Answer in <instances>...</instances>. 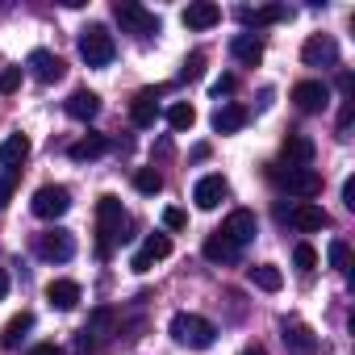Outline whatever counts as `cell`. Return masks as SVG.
Masks as SVG:
<instances>
[{
    "label": "cell",
    "instance_id": "obj_1",
    "mask_svg": "<svg viewBox=\"0 0 355 355\" xmlns=\"http://www.w3.org/2000/svg\"><path fill=\"white\" fill-rule=\"evenodd\" d=\"M125 239V209L113 193H105L96 201V255L109 259V251Z\"/></svg>",
    "mask_w": 355,
    "mask_h": 355
},
{
    "label": "cell",
    "instance_id": "obj_2",
    "mask_svg": "<svg viewBox=\"0 0 355 355\" xmlns=\"http://www.w3.org/2000/svg\"><path fill=\"white\" fill-rule=\"evenodd\" d=\"M167 330H171L175 343L189 347V351H209L218 343V326L209 318H201V313H175Z\"/></svg>",
    "mask_w": 355,
    "mask_h": 355
},
{
    "label": "cell",
    "instance_id": "obj_3",
    "mask_svg": "<svg viewBox=\"0 0 355 355\" xmlns=\"http://www.w3.org/2000/svg\"><path fill=\"white\" fill-rule=\"evenodd\" d=\"M113 55H117V42H113V34H109L105 26L80 30V59H84L88 67H109Z\"/></svg>",
    "mask_w": 355,
    "mask_h": 355
},
{
    "label": "cell",
    "instance_id": "obj_4",
    "mask_svg": "<svg viewBox=\"0 0 355 355\" xmlns=\"http://www.w3.org/2000/svg\"><path fill=\"white\" fill-rule=\"evenodd\" d=\"M113 17H117L121 30L134 34V38H155V34H159V17H155L150 9L134 5V0H117V5H113Z\"/></svg>",
    "mask_w": 355,
    "mask_h": 355
},
{
    "label": "cell",
    "instance_id": "obj_5",
    "mask_svg": "<svg viewBox=\"0 0 355 355\" xmlns=\"http://www.w3.org/2000/svg\"><path fill=\"white\" fill-rule=\"evenodd\" d=\"M30 209H34V218H42V222H55V218H63V214L71 209V193H67L63 184H42V189L34 193Z\"/></svg>",
    "mask_w": 355,
    "mask_h": 355
},
{
    "label": "cell",
    "instance_id": "obj_6",
    "mask_svg": "<svg viewBox=\"0 0 355 355\" xmlns=\"http://www.w3.org/2000/svg\"><path fill=\"white\" fill-rule=\"evenodd\" d=\"M280 189H284L288 197L309 201V197L322 193V175H318L313 167H284V171H280Z\"/></svg>",
    "mask_w": 355,
    "mask_h": 355
},
{
    "label": "cell",
    "instance_id": "obj_7",
    "mask_svg": "<svg viewBox=\"0 0 355 355\" xmlns=\"http://www.w3.org/2000/svg\"><path fill=\"white\" fill-rule=\"evenodd\" d=\"M38 255H42L46 263H67V259L76 255V239H71V230L51 226L46 234H38Z\"/></svg>",
    "mask_w": 355,
    "mask_h": 355
},
{
    "label": "cell",
    "instance_id": "obj_8",
    "mask_svg": "<svg viewBox=\"0 0 355 355\" xmlns=\"http://www.w3.org/2000/svg\"><path fill=\"white\" fill-rule=\"evenodd\" d=\"M26 71H30L38 84H59V80L67 76V63H63L55 51H34V55L26 59Z\"/></svg>",
    "mask_w": 355,
    "mask_h": 355
},
{
    "label": "cell",
    "instance_id": "obj_9",
    "mask_svg": "<svg viewBox=\"0 0 355 355\" xmlns=\"http://www.w3.org/2000/svg\"><path fill=\"white\" fill-rule=\"evenodd\" d=\"M222 239H230L234 247H243V243H251L255 234H259V218L251 214V209H234L226 222H222V230H218Z\"/></svg>",
    "mask_w": 355,
    "mask_h": 355
},
{
    "label": "cell",
    "instance_id": "obj_10",
    "mask_svg": "<svg viewBox=\"0 0 355 355\" xmlns=\"http://www.w3.org/2000/svg\"><path fill=\"white\" fill-rule=\"evenodd\" d=\"M230 197V184H226V175H201L197 180V189H193V201H197V209H218L222 201Z\"/></svg>",
    "mask_w": 355,
    "mask_h": 355
},
{
    "label": "cell",
    "instance_id": "obj_11",
    "mask_svg": "<svg viewBox=\"0 0 355 355\" xmlns=\"http://www.w3.org/2000/svg\"><path fill=\"white\" fill-rule=\"evenodd\" d=\"M301 59H305V67H334L338 63V42L330 34H313L301 46Z\"/></svg>",
    "mask_w": 355,
    "mask_h": 355
},
{
    "label": "cell",
    "instance_id": "obj_12",
    "mask_svg": "<svg viewBox=\"0 0 355 355\" xmlns=\"http://www.w3.org/2000/svg\"><path fill=\"white\" fill-rule=\"evenodd\" d=\"M293 105H297L301 113H322V109L330 105V88H326L322 80H301V84L293 88Z\"/></svg>",
    "mask_w": 355,
    "mask_h": 355
},
{
    "label": "cell",
    "instance_id": "obj_13",
    "mask_svg": "<svg viewBox=\"0 0 355 355\" xmlns=\"http://www.w3.org/2000/svg\"><path fill=\"white\" fill-rule=\"evenodd\" d=\"M171 255V239L167 234H146V243L134 251V259H130V268L134 272H150L159 259H167Z\"/></svg>",
    "mask_w": 355,
    "mask_h": 355
},
{
    "label": "cell",
    "instance_id": "obj_14",
    "mask_svg": "<svg viewBox=\"0 0 355 355\" xmlns=\"http://www.w3.org/2000/svg\"><path fill=\"white\" fill-rule=\"evenodd\" d=\"M159 96H163V88H142V92L130 101V121H134L138 130L155 125V117H159Z\"/></svg>",
    "mask_w": 355,
    "mask_h": 355
},
{
    "label": "cell",
    "instance_id": "obj_15",
    "mask_svg": "<svg viewBox=\"0 0 355 355\" xmlns=\"http://www.w3.org/2000/svg\"><path fill=\"white\" fill-rule=\"evenodd\" d=\"M284 347L288 355H318V334L305 326V322H284Z\"/></svg>",
    "mask_w": 355,
    "mask_h": 355
},
{
    "label": "cell",
    "instance_id": "obj_16",
    "mask_svg": "<svg viewBox=\"0 0 355 355\" xmlns=\"http://www.w3.org/2000/svg\"><path fill=\"white\" fill-rule=\"evenodd\" d=\"M288 222H293L301 234H313V230H322L330 218H326V209H322V205H313V201H297V205L288 209Z\"/></svg>",
    "mask_w": 355,
    "mask_h": 355
},
{
    "label": "cell",
    "instance_id": "obj_17",
    "mask_svg": "<svg viewBox=\"0 0 355 355\" xmlns=\"http://www.w3.org/2000/svg\"><path fill=\"white\" fill-rule=\"evenodd\" d=\"M101 113V96L92 92V88H76L71 96H67V117H76V121H92Z\"/></svg>",
    "mask_w": 355,
    "mask_h": 355
},
{
    "label": "cell",
    "instance_id": "obj_18",
    "mask_svg": "<svg viewBox=\"0 0 355 355\" xmlns=\"http://www.w3.org/2000/svg\"><path fill=\"white\" fill-rule=\"evenodd\" d=\"M222 21V9L214 5V0H197V5L184 9V26L189 30H214Z\"/></svg>",
    "mask_w": 355,
    "mask_h": 355
},
{
    "label": "cell",
    "instance_id": "obj_19",
    "mask_svg": "<svg viewBox=\"0 0 355 355\" xmlns=\"http://www.w3.org/2000/svg\"><path fill=\"white\" fill-rule=\"evenodd\" d=\"M80 297H84V293H80V284H76V280H51V284H46V301H51L55 309H63V313H67V309H76V305H80Z\"/></svg>",
    "mask_w": 355,
    "mask_h": 355
},
{
    "label": "cell",
    "instance_id": "obj_20",
    "mask_svg": "<svg viewBox=\"0 0 355 355\" xmlns=\"http://www.w3.org/2000/svg\"><path fill=\"white\" fill-rule=\"evenodd\" d=\"M34 330V313H13L9 322H5V330H0V347H5V351H13V347H21V338Z\"/></svg>",
    "mask_w": 355,
    "mask_h": 355
},
{
    "label": "cell",
    "instance_id": "obj_21",
    "mask_svg": "<svg viewBox=\"0 0 355 355\" xmlns=\"http://www.w3.org/2000/svg\"><path fill=\"white\" fill-rule=\"evenodd\" d=\"M288 17H293L288 5H268V9H243V13H239V21H243V26H255V30H259V26H272V21H288Z\"/></svg>",
    "mask_w": 355,
    "mask_h": 355
},
{
    "label": "cell",
    "instance_id": "obj_22",
    "mask_svg": "<svg viewBox=\"0 0 355 355\" xmlns=\"http://www.w3.org/2000/svg\"><path fill=\"white\" fill-rule=\"evenodd\" d=\"M284 163L288 167H309L313 163V142L305 134H288L284 138Z\"/></svg>",
    "mask_w": 355,
    "mask_h": 355
},
{
    "label": "cell",
    "instance_id": "obj_23",
    "mask_svg": "<svg viewBox=\"0 0 355 355\" xmlns=\"http://www.w3.org/2000/svg\"><path fill=\"white\" fill-rule=\"evenodd\" d=\"M230 55H234L239 63H247V67H255V63L263 59V42H259V38H255V34L247 30V34H239V38L230 42Z\"/></svg>",
    "mask_w": 355,
    "mask_h": 355
},
{
    "label": "cell",
    "instance_id": "obj_24",
    "mask_svg": "<svg viewBox=\"0 0 355 355\" xmlns=\"http://www.w3.org/2000/svg\"><path fill=\"white\" fill-rule=\"evenodd\" d=\"M105 150H109V138H105V134H84L80 142H71L67 155H71L76 163H88V159H101Z\"/></svg>",
    "mask_w": 355,
    "mask_h": 355
},
{
    "label": "cell",
    "instance_id": "obj_25",
    "mask_svg": "<svg viewBox=\"0 0 355 355\" xmlns=\"http://www.w3.org/2000/svg\"><path fill=\"white\" fill-rule=\"evenodd\" d=\"M30 159V138L26 134H9L5 142H0V163L5 167H21Z\"/></svg>",
    "mask_w": 355,
    "mask_h": 355
},
{
    "label": "cell",
    "instance_id": "obj_26",
    "mask_svg": "<svg viewBox=\"0 0 355 355\" xmlns=\"http://www.w3.org/2000/svg\"><path fill=\"white\" fill-rule=\"evenodd\" d=\"M247 125V109L243 105H222L218 113H214V130L218 134H239Z\"/></svg>",
    "mask_w": 355,
    "mask_h": 355
},
{
    "label": "cell",
    "instance_id": "obj_27",
    "mask_svg": "<svg viewBox=\"0 0 355 355\" xmlns=\"http://www.w3.org/2000/svg\"><path fill=\"white\" fill-rule=\"evenodd\" d=\"M247 276H251V284L263 288V293H280V284H284V272H280L276 263H255Z\"/></svg>",
    "mask_w": 355,
    "mask_h": 355
},
{
    "label": "cell",
    "instance_id": "obj_28",
    "mask_svg": "<svg viewBox=\"0 0 355 355\" xmlns=\"http://www.w3.org/2000/svg\"><path fill=\"white\" fill-rule=\"evenodd\" d=\"M205 259L209 263H234L239 259V247L230 239H222V234H209L205 239Z\"/></svg>",
    "mask_w": 355,
    "mask_h": 355
},
{
    "label": "cell",
    "instance_id": "obj_29",
    "mask_svg": "<svg viewBox=\"0 0 355 355\" xmlns=\"http://www.w3.org/2000/svg\"><path fill=\"white\" fill-rule=\"evenodd\" d=\"M167 125H171L175 134H184V130H193V125H197V109H193L189 101H175V105L167 109Z\"/></svg>",
    "mask_w": 355,
    "mask_h": 355
},
{
    "label": "cell",
    "instance_id": "obj_30",
    "mask_svg": "<svg viewBox=\"0 0 355 355\" xmlns=\"http://www.w3.org/2000/svg\"><path fill=\"white\" fill-rule=\"evenodd\" d=\"M109 330H113V313H109V309H92V318H88V326H84V334L92 338V347H101V343L109 338Z\"/></svg>",
    "mask_w": 355,
    "mask_h": 355
},
{
    "label": "cell",
    "instance_id": "obj_31",
    "mask_svg": "<svg viewBox=\"0 0 355 355\" xmlns=\"http://www.w3.org/2000/svg\"><path fill=\"white\" fill-rule=\"evenodd\" d=\"M134 189H138L142 197H155V193L163 189V175H159L155 167H138V171H134Z\"/></svg>",
    "mask_w": 355,
    "mask_h": 355
},
{
    "label": "cell",
    "instance_id": "obj_32",
    "mask_svg": "<svg viewBox=\"0 0 355 355\" xmlns=\"http://www.w3.org/2000/svg\"><path fill=\"white\" fill-rule=\"evenodd\" d=\"M330 268H334V272H343V276L351 272V247H347L343 239H334V243H330Z\"/></svg>",
    "mask_w": 355,
    "mask_h": 355
},
{
    "label": "cell",
    "instance_id": "obj_33",
    "mask_svg": "<svg viewBox=\"0 0 355 355\" xmlns=\"http://www.w3.org/2000/svg\"><path fill=\"white\" fill-rule=\"evenodd\" d=\"M17 180H21V167H9V171H5V180H0V209H5V205L13 201V189H17Z\"/></svg>",
    "mask_w": 355,
    "mask_h": 355
},
{
    "label": "cell",
    "instance_id": "obj_34",
    "mask_svg": "<svg viewBox=\"0 0 355 355\" xmlns=\"http://www.w3.org/2000/svg\"><path fill=\"white\" fill-rule=\"evenodd\" d=\"M201 71H205V55L193 51V55L184 59V67H180V80H201Z\"/></svg>",
    "mask_w": 355,
    "mask_h": 355
},
{
    "label": "cell",
    "instance_id": "obj_35",
    "mask_svg": "<svg viewBox=\"0 0 355 355\" xmlns=\"http://www.w3.org/2000/svg\"><path fill=\"white\" fill-rule=\"evenodd\" d=\"M293 263H297L301 272H313V268H318V251H313L309 243H301V247L293 251Z\"/></svg>",
    "mask_w": 355,
    "mask_h": 355
},
{
    "label": "cell",
    "instance_id": "obj_36",
    "mask_svg": "<svg viewBox=\"0 0 355 355\" xmlns=\"http://www.w3.org/2000/svg\"><path fill=\"white\" fill-rule=\"evenodd\" d=\"M163 226H167V230H184V226H189V214L175 209V205H167V209H163Z\"/></svg>",
    "mask_w": 355,
    "mask_h": 355
},
{
    "label": "cell",
    "instance_id": "obj_37",
    "mask_svg": "<svg viewBox=\"0 0 355 355\" xmlns=\"http://www.w3.org/2000/svg\"><path fill=\"white\" fill-rule=\"evenodd\" d=\"M17 84H21V67H5V71H0V92H17Z\"/></svg>",
    "mask_w": 355,
    "mask_h": 355
},
{
    "label": "cell",
    "instance_id": "obj_38",
    "mask_svg": "<svg viewBox=\"0 0 355 355\" xmlns=\"http://www.w3.org/2000/svg\"><path fill=\"white\" fill-rule=\"evenodd\" d=\"M234 92V76H222V80H214V96H230Z\"/></svg>",
    "mask_w": 355,
    "mask_h": 355
},
{
    "label": "cell",
    "instance_id": "obj_39",
    "mask_svg": "<svg viewBox=\"0 0 355 355\" xmlns=\"http://www.w3.org/2000/svg\"><path fill=\"white\" fill-rule=\"evenodd\" d=\"M343 205L355 209V175H351V180H343Z\"/></svg>",
    "mask_w": 355,
    "mask_h": 355
},
{
    "label": "cell",
    "instance_id": "obj_40",
    "mask_svg": "<svg viewBox=\"0 0 355 355\" xmlns=\"http://www.w3.org/2000/svg\"><path fill=\"white\" fill-rule=\"evenodd\" d=\"M30 355H67V351H63V347H55V343H38Z\"/></svg>",
    "mask_w": 355,
    "mask_h": 355
},
{
    "label": "cell",
    "instance_id": "obj_41",
    "mask_svg": "<svg viewBox=\"0 0 355 355\" xmlns=\"http://www.w3.org/2000/svg\"><path fill=\"white\" fill-rule=\"evenodd\" d=\"M5 293H9V276L0 272V301H5Z\"/></svg>",
    "mask_w": 355,
    "mask_h": 355
},
{
    "label": "cell",
    "instance_id": "obj_42",
    "mask_svg": "<svg viewBox=\"0 0 355 355\" xmlns=\"http://www.w3.org/2000/svg\"><path fill=\"white\" fill-rule=\"evenodd\" d=\"M243 355H268V351H263V347L255 343V347H243Z\"/></svg>",
    "mask_w": 355,
    "mask_h": 355
}]
</instances>
